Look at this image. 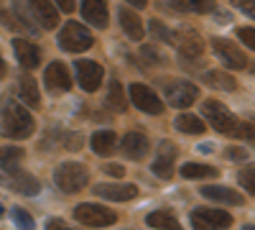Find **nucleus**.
Wrapping results in <instances>:
<instances>
[{"label": "nucleus", "instance_id": "nucleus-9", "mask_svg": "<svg viewBox=\"0 0 255 230\" xmlns=\"http://www.w3.org/2000/svg\"><path fill=\"white\" fill-rule=\"evenodd\" d=\"M130 100H133V105H135L138 110H143V113H151V115L163 113V100H161L151 87L140 85V82L130 85Z\"/></svg>", "mask_w": 255, "mask_h": 230}, {"label": "nucleus", "instance_id": "nucleus-7", "mask_svg": "<svg viewBox=\"0 0 255 230\" xmlns=\"http://www.w3.org/2000/svg\"><path fill=\"white\" fill-rule=\"evenodd\" d=\"M166 100L171 102L174 108H189L199 100V90H197V85H191V82L176 79V82H168L166 85Z\"/></svg>", "mask_w": 255, "mask_h": 230}, {"label": "nucleus", "instance_id": "nucleus-15", "mask_svg": "<svg viewBox=\"0 0 255 230\" xmlns=\"http://www.w3.org/2000/svg\"><path fill=\"white\" fill-rule=\"evenodd\" d=\"M13 51L18 56V64L26 67V69H36L41 64V51L36 44H31V41L26 38H13Z\"/></svg>", "mask_w": 255, "mask_h": 230}, {"label": "nucleus", "instance_id": "nucleus-12", "mask_svg": "<svg viewBox=\"0 0 255 230\" xmlns=\"http://www.w3.org/2000/svg\"><path fill=\"white\" fill-rule=\"evenodd\" d=\"M95 195L102 200H110V202H128V200H135L138 197V187L135 184H97L95 187Z\"/></svg>", "mask_w": 255, "mask_h": 230}, {"label": "nucleus", "instance_id": "nucleus-27", "mask_svg": "<svg viewBox=\"0 0 255 230\" xmlns=\"http://www.w3.org/2000/svg\"><path fill=\"white\" fill-rule=\"evenodd\" d=\"M174 125H176V131H181V133H191V136L204 133V120H199L197 115H189V113L179 115Z\"/></svg>", "mask_w": 255, "mask_h": 230}, {"label": "nucleus", "instance_id": "nucleus-28", "mask_svg": "<svg viewBox=\"0 0 255 230\" xmlns=\"http://www.w3.org/2000/svg\"><path fill=\"white\" fill-rule=\"evenodd\" d=\"M10 187H13L15 192H20V195H38L41 182L36 177H31V174H15Z\"/></svg>", "mask_w": 255, "mask_h": 230}, {"label": "nucleus", "instance_id": "nucleus-13", "mask_svg": "<svg viewBox=\"0 0 255 230\" xmlns=\"http://www.w3.org/2000/svg\"><path fill=\"white\" fill-rule=\"evenodd\" d=\"M26 3H28V8H31V13L36 18V23L41 28H49L51 31V28L59 26V13L51 5V0H26Z\"/></svg>", "mask_w": 255, "mask_h": 230}, {"label": "nucleus", "instance_id": "nucleus-17", "mask_svg": "<svg viewBox=\"0 0 255 230\" xmlns=\"http://www.w3.org/2000/svg\"><path fill=\"white\" fill-rule=\"evenodd\" d=\"M82 15L97 28H108V0H82Z\"/></svg>", "mask_w": 255, "mask_h": 230}, {"label": "nucleus", "instance_id": "nucleus-32", "mask_svg": "<svg viewBox=\"0 0 255 230\" xmlns=\"http://www.w3.org/2000/svg\"><path fill=\"white\" fill-rule=\"evenodd\" d=\"M13 220H15L18 228H23V230H31L33 228V218L26 210H20V207H15V210H13Z\"/></svg>", "mask_w": 255, "mask_h": 230}, {"label": "nucleus", "instance_id": "nucleus-39", "mask_svg": "<svg viewBox=\"0 0 255 230\" xmlns=\"http://www.w3.org/2000/svg\"><path fill=\"white\" fill-rule=\"evenodd\" d=\"M105 172L113 174V177H120V179H123V174H125L123 166H115V164H108V166H105Z\"/></svg>", "mask_w": 255, "mask_h": 230}, {"label": "nucleus", "instance_id": "nucleus-20", "mask_svg": "<svg viewBox=\"0 0 255 230\" xmlns=\"http://www.w3.org/2000/svg\"><path fill=\"white\" fill-rule=\"evenodd\" d=\"M118 18H120V26L128 33V38H133V41H140L143 38V20L138 18V13H133L130 8H120L118 10Z\"/></svg>", "mask_w": 255, "mask_h": 230}, {"label": "nucleus", "instance_id": "nucleus-45", "mask_svg": "<svg viewBox=\"0 0 255 230\" xmlns=\"http://www.w3.org/2000/svg\"><path fill=\"white\" fill-rule=\"evenodd\" d=\"M0 215H3V207H0Z\"/></svg>", "mask_w": 255, "mask_h": 230}, {"label": "nucleus", "instance_id": "nucleus-5", "mask_svg": "<svg viewBox=\"0 0 255 230\" xmlns=\"http://www.w3.org/2000/svg\"><path fill=\"white\" fill-rule=\"evenodd\" d=\"M74 220L87 225V228H108V225L118 223V215H115V210H110V207L87 202V205L74 207Z\"/></svg>", "mask_w": 255, "mask_h": 230}, {"label": "nucleus", "instance_id": "nucleus-24", "mask_svg": "<svg viewBox=\"0 0 255 230\" xmlns=\"http://www.w3.org/2000/svg\"><path fill=\"white\" fill-rule=\"evenodd\" d=\"M145 223L151 225V228H158V230H181V223L176 220L174 213H168V210H156L145 218Z\"/></svg>", "mask_w": 255, "mask_h": 230}, {"label": "nucleus", "instance_id": "nucleus-6", "mask_svg": "<svg viewBox=\"0 0 255 230\" xmlns=\"http://www.w3.org/2000/svg\"><path fill=\"white\" fill-rule=\"evenodd\" d=\"M191 223L197 230H227L232 225V215L215 207H199L191 213Z\"/></svg>", "mask_w": 255, "mask_h": 230}, {"label": "nucleus", "instance_id": "nucleus-16", "mask_svg": "<svg viewBox=\"0 0 255 230\" xmlns=\"http://www.w3.org/2000/svg\"><path fill=\"white\" fill-rule=\"evenodd\" d=\"M202 197H207V200H212V202H225V205H245V197L240 195V192H235V190H230V187H217V184H207V187H202Z\"/></svg>", "mask_w": 255, "mask_h": 230}, {"label": "nucleus", "instance_id": "nucleus-33", "mask_svg": "<svg viewBox=\"0 0 255 230\" xmlns=\"http://www.w3.org/2000/svg\"><path fill=\"white\" fill-rule=\"evenodd\" d=\"M140 56L145 59V64H153V67L163 61V59H161V54H158L153 46H143V49H140Z\"/></svg>", "mask_w": 255, "mask_h": 230}, {"label": "nucleus", "instance_id": "nucleus-19", "mask_svg": "<svg viewBox=\"0 0 255 230\" xmlns=\"http://www.w3.org/2000/svg\"><path fill=\"white\" fill-rule=\"evenodd\" d=\"M158 151H161V154H158V159L153 161V174H156V177L168 179V177L174 174V159H176V149H174V143L163 141Z\"/></svg>", "mask_w": 255, "mask_h": 230}, {"label": "nucleus", "instance_id": "nucleus-42", "mask_svg": "<svg viewBox=\"0 0 255 230\" xmlns=\"http://www.w3.org/2000/svg\"><path fill=\"white\" fill-rule=\"evenodd\" d=\"M125 3H130V5H135V8H145L148 0H125Z\"/></svg>", "mask_w": 255, "mask_h": 230}, {"label": "nucleus", "instance_id": "nucleus-29", "mask_svg": "<svg viewBox=\"0 0 255 230\" xmlns=\"http://www.w3.org/2000/svg\"><path fill=\"white\" fill-rule=\"evenodd\" d=\"M181 174L186 179H215L217 169H215V166H207V164H184Z\"/></svg>", "mask_w": 255, "mask_h": 230}, {"label": "nucleus", "instance_id": "nucleus-35", "mask_svg": "<svg viewBox=\"0 0 255 230\" xmlns=\"http://www.w3.org/2000/svg\"><path fill=\"white\" fill-rule=\"evenodd\" d=\"M238 36L248 44V49H253V46H255V31H253V28H240V31H238Z\"/></svg>", "mask_w": 255, "mask_h": 230}, {"label": "nucleus", "instance_id": "nucleus-41", "mask_svg": "<svg viewBox=\"0 0 255 230\" xmlns=\"http://www.w3.org/2000/svg\"><path fill=\"white\" fill-rule=\"evenodd\" d=\"M64 146H67V149H72V151H77L79 146H82V141H79V136H74V133H72V136H69V141L64 143Z\"/></svg>", "mask_w": 255, "mask_h": 230}, {"label": "nucleus", "instance_id": "nucleus-43", "mask_svg": "<svg viewBox=\"0 0 255 230\" xmlns=\"http://www.w3.org/2000/svg\"><path fill=\"white\" fill-rule=\"evenodd\" d=\"M5 72H8L5 69V61H3V56H0V77H5Z\"/></svg>", "mask_w": 255, "mask_h": 230}, {"label": "nucleus", "instance_id": "nucleus-26", "mask_svg": "<svg viewBox=\"0 0 255 230\" xmlns=\"http://www.w3.org/2000/svg\"><path fill=\"white\" fill-rule=\"evenodd\" d=\"M18 161H23V149H18V146H0V169L15 172Z\"/></svg>", "mask_w": 255, "mask_h": 230}, {"label": "nucleus", "instance_id": "nucleus-36", "mask_svg": "<svg viewBox=\"0 0 255 230\" xmlns=\"http://www.w3.org/2000/svg\"><path fill=\"white\" fill-rule=\"evenodd\" d=\"M227 159H235V161H248V151L245 149H230Z\"/></svg>", "mask_w": 255, "mask_h": 230}, {"label": "nucleus", "instance_id": "nucleus-38", "mask_svg": "<svg viewBox=\"0 0 255 230\" xmlns=\"http://www.w3.org/2000/svg\"><path fill=\"white\" fill-rule=\"evenodd\" d=\"M46 230H72V228H67V225H64V220H59V218H51L46 223Z\"/></svg>", "mask_w": 255, "mask_h": 230}, {"label": "nucleus", "instance_id": "nucleus-14", "mask_svg": "<svg viewBox=\"0 0 255 230\" xmlns=\"http://www.w3.org/2000/svg\"><path fill=\"white\" fill-rule=\"evenodd\" d=\"M44 79H46V87L54 90V92H67L72 87V77H69V69L61 64V61H51L44 72Z\"/></svg>", "mask_w": 255, "mask_h": 230}, {"label": "nucleus", "instance_id": "nucleus-25", "mask_svg": "<svg viewBox=\"0 0 255 230\" xmlns=\"http://www.w3.org/2000/svg\"><path fill=\"white\" fill-rule=\"evenodd\" d=\"M168 8L184 10V13H204L212 10V0H163Z\"/></svg>", "mask_w": 255, "mask_h": 230}, {"label": "nucleus", "instance_id": "nucleus-30", "mask_svg": "<svg viewBox=\"0 0 255 230\" xmlns=\"http://www.w3.org/2000/svg\"><path fill=\"white\" fill-rule=\"evenodd\" d=\"M108 105H110L113 110H118V113H125V108H128V100H125L123 85H120L118 79L110 82V90H108Z\"/></svg>", "mask_w": 255, "mask_h": 230}, {"label": "nucleus", "instance_id": "nucleus-21", "mask_svg": "<svg viewBox=\"0 0 255 230\" xmlns=\"http://www.w3.org/2000/svg\"><path fill=\"white\" fill-rule=\"evenodd\" d=\"M18 95L20 102H26L28 108H41V95H38V85L31 74H23L18 79Z\"/></svg>", "mask_w": 255, "mask_h": 230}, {"label": "nucleus", "instance_id": "nucleus-10", "mask_svg": "<svg viewBox=\"0 0 255 230\" xmlns=\"http://www.w3.org/2000/svg\"><path fill=\"white\" fill-rule=\"evenodd\" d=\"M212 49H215V54L220 56L222 64L230 67V69H245L250 64V61L245 59V54L227 38H212Z\"/></svg>", "mask_w": 255, "mask_h": 230}, {"label": "nucleus", "instance_id": "nucleus-8", "mask_svg": "<svg viewBox=\"0 0 255 230\" xmlns=\"http://www.w3.org/2000/svg\"><path fill=\"white\" fill-rule=\"evenodd\" d=\"M74 67H77V82H79V87L84 92L100 90L105 72H102V67L97 64V61H92V59H77Z\"/></svg>", "mask_w": 255, "mask_h": 230}, {"label": "nucleus", "instance_id": "nucleus-23", "mask_svg": "<svg viewBox=\"0 0 255 230\" xmlns=\"http://www.w3.org/2000/svg\"><path fill=\"white\" fill-rule=\"evenodd\" d=\"M90 146L92 151L100 154V156H110L115 149H118V136L113 131H97L92 138H90Z\"/></svg>", "mask_w": 255, "mask_h": 230}, {"label": "nucleus", "instance_id": "nucleus-1", "mask_svg": "<svg viewBox=\"0 0 255 230\" xmlns=\"http://www.w3.org/2000/svg\"><path fill=\"white\" fill-rule=\"evenodd\" d=\"M0 131L8 138H28L33 133V118L31 113L15 100H5L3 115H0Z\"/></svg>", "mask_w": 255, "mask_h": 230}, {"label": "nucleus", "instance_id": "nucleus-4", "mask_svg": "<svg viewBox=\"0 0 255 230\" xmlns=\"http://www.w3.org/2000/svg\"><path fill=\"white\" fill-rule=\"evenodd\" d=\"M204 118L209 120V125L220 133H230V136H238L240 131V120L232 115L222 102L217 100H207L204 102Z\"/></svg>", "mask_w": 255, "mask_h": 230}, {"label": "nucleus", "instance_id": "nucleus-2", "mask_svg": "<svg viewBox=\"0 0 255 230\" xmlns=\"http://www.w3.org/2000/svg\"><path fill=\"white\" fill-rule=\"evenodd\" d=\"M54 182H56V187H59L61 192L74 195V192H82L84 187H87L90 174H87V169H84L82 164H77V161H64L61 166H56Z\"/></svg>", "mask_w": 255, "mask_h": 230}, {"label": "nucleus", "instance_id": "nucleus-18", "mask_svg": "<svg viewBox=\"0 0 255 230\" xmlns=\"http://www.w3.org/2000/svg\"><path fill=\"white\" fill-rule=\"evenodd\" d=\"M120 149L128 159H143L148 154V149H151V143H148L145 133H128L123 136V143H120Z\"/></svg>", "mask_w": 255, "mask_h": 230}, {"label": "nucleus", "instance_id": "nucleus-31", "mask_svg": "<svg viewBox=\"0 0 255 230\" xmlns=\"http://www.w3.org/2000/svg\"><path fill=\"white\" fill-rule=\"evenodd\" d=\"M148 31H151V36H153L156 41H161V44H176V38H174L171 28H168V26H163L158 18H153L151 23H148Z\"/></svg>", "mask_w": 255, "mask_h": 230}, {"label": "nucleus", "instance_id": "nucleus-40", "mask_svg": "<svg viewBox=\"0 0 255 230\" xmlns=\"http://www.w3.org/2000/svg\"><path fill=\"white\" fill-rule=\"evenodd\" d=\"M235 5H238L240 10H245L248 15H253V0H235Z\"/></svg>", "mask_w": 255, "mask_h": 230}, {"label": "nucleus", "instance_id": "nucleus-44", "mask_svg": "<svg viewBox=\"0 0 255 230\" xmlns=\"http://www.w3.org/2000/svg\"><path fill=\"white\" fill-rule=\"evenodd\" d=\"M243 230H255V228H253V225H245V228H243Z\"/></svg>", "mask_w": 255, "mask_h": 230}, {"label": "nucleus", "instance_id": "nucleus-3", "mask_svg": "<svg viewBox=\"0 0 255 230\" xmlns=\"http://www.w3.org/2000/svg\"><path fill=\"white\" fill-rule=\"evenodd\" d=\"M92 44H95V36L84 28L82 23H77V20H69V23L61 28V33H59V46L64 51L79 54V51L92 49Z\"/></svg>", "mask_w": 255, "mask_h": 230}, {"label": "nucleus", "instance_id": "nucleus-22", "mask_svg": "<svg viewBox=\"0 0 255 230\" xmlns=\"http://www.w3.org/2000/svg\"><path fill=\"white\" fill-rule=\"evenodd\" d=\"M204 85L207 87H212V90H225V92H232V90H238V82H235V77L232 74H227V72H217V69H209V72H204Z\"/></svg>", "mask_w": 255, "mask_h": 230}, {"label": "nucleus", "instance_id": "nucleus-37", "mask_svg": "<svg viewBox=\"0 0 255 230\" xmlns=\"http://www.w3.org/2000/svg\"><path fill=\"white\" fill-rule=\"evenodd\" d=\"M56 5H59L64 13H74V8H77V0H56Z\"/></svg>", "mask_w": 255, "mask_h": 230}, {"label": "nucleus", "instance_id": "nucleus-34", "mask_svg": "<svg viewBox=\"0 0 255 230\" xmlns=\"http://www.w3.org/2000/svg\"><path fill=\"white\" fill-rule=\"evenodd\" d=\"M240 184L245 187V190L253 195L255 192V184H253V166H248V169H243L240 172Z\"/></svg>", "mask_w": 255, "mask_h": 230}, {"label": "nucleus", "instance_id": "nucleus-11", "mask_svg": "<svg viewBox=\"0 0 255 230\" xmlns=\"http://www.w3.org/2000/svg\"><path fill=\"white\" fill-rule=\"evenodd\" d=\"M179 56L181 61H199L202 54H204V41L197 31H191V28H184L179 33Z\"/></svg>", "mask_w": 255, "mask_h": 230}]
</instances>
